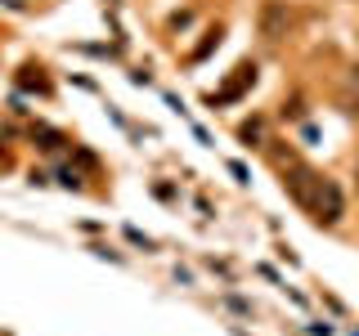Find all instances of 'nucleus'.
<instances>
[{"label": "nucleus", "instance_id": "1", "mask_svg": "<svg viewBox=\"0 0 359 336\" xmlns=\"http://www.w3.org/2000/svg\"><path fill=\"white\" fill-rule=\"evenodd\" d=\"M283 188L292 193V202L306 206L319 224H337V220H341V211H346L341 188H337L328 175L310 171V166H292V171L283 175Z\"/></svg>", "mask_w": 359, "mask_h": 336}, {"label": "nucleus", "instance_id": "2", "mask_svg": "<svg viewBox=\"0 0 359 336\" xmlns=\"http://www.w3.org/2000/svg\"><path fill=\"white\" fill-rule=\"evenodd\" d=\"M261 36H265V41L287 36V5H278V0H265V9H261Z\"/></svg>", "mask_w": 359, "mask_h": 336}, {"label": "nucleus", "instance_id": "3", "mask_svg": "<svg viewBox=\"0 0 359 336\" xmlns=\"http://www.w3.org/2000/svg\"><path fill=\"white\" fill-rule=\"evenodd\" d=\"M247 85H256V63H243V67H238V76H233V81L224 85L220 94H211V104H229V99H238Z\"/></svg>", "mask_w": 359, "mask_h": 336}, {"label": "nucleus", "instance_id": "4", "mask_svg": "<svg viewBox=\"0 0 359 336\" xmlns=\"http://www.w3.org/2000/svg\"><path fill=\"white\" fill-rule=\"evenodd\" d=\"M243 139H247V144H256V139H261V126H256V121H252V126H243Z\"/></svg>", "mask_w": 359, "mask_h": 336}, {"label": "nucleus", "instance_id": "5", "mask_svg": "<svg viewBox=\"0 0 359 336\" xmlns=\"http://www.w3.org/2000/svg\"><path fill=\"white\" fill-rule=\"evenodd\" d=\"M5 166H9V153H0V171H5Z\"/></svg>", "mask_w": 359, "mask_h": 336}, {"label": "nucleus", "instance_id": "6", "mask_svg": "<svg viewBox=\"0 0 359 336\" xmlns=\"http://www.w3.org/2000/svg\"><path fill=\"white\" fill-rule=\"evenodd\" d=\"M355 85H359V67H355Z\"/></svg>", "mask_w": 359, "mask_h": 336}]
</instances>
